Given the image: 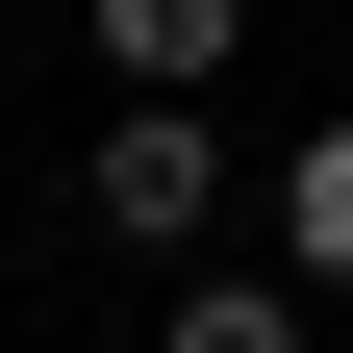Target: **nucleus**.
I'll list each match as a JSON object with an SVG mask.
<instances>
[{"mask_svg": "<svg viewBox=\"0 0 353 353\" xmlns=\"http://www.w3.org/2000/svg\"><path fill=\"white\" fill-rule=\"evenodd\" d=\"M101 228L202 252V228H228V126H202V101H126V126H101Z\"/></svg>", "mask_w": 353, "mask_h": 353, "instance_id": "nucleus-1", "label": "nucleus"}, {"mask_svg": "<svg viewBox=\"0 0 353 353\" xmlns=\"http://www.w3.org/2000/svg\"><path fill=\"white\" fill-rule=\"evenodd\" d=\"M101 51H126V101H202L252 51V0H101Z\"/></svg>", "mask_w": 353, "mask_h": 353, "instance_id": "nucleus-2", "label": "nucleus"}, {"mask_svg": "<svg viewBox=\"0 0 353 353\" xmlns=\"http://www.w3.org/2000/svg\"><path fill=\"white\" fill-rule=\"evenodd\" d=\"M278 252H303V278H353V126H303V152H278Z\"/></svg>", "mask_w": 353, "mask_h": 353, "instance_id": "nucleus-3", "label": "nucleus"}, {"mask_svg": "<svg viewBox=\"0 0 353 353\" xmlns=\"http://www.w3.org/2000/svg\"><path fill=\"white\" fill-rule=\"evenodd\" d=\"M152 353H303V303H278V278H202V303L152 328Z\"/></svg>", "mask_w": 353, "mask_h": 353, "instance_id": "nucleus-4", "label": "nucleus"}]
</instances>
